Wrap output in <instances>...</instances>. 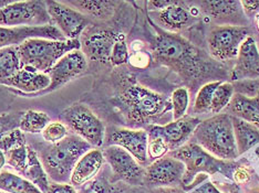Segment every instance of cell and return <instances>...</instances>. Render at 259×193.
Listing matches in <instances>:
<instances>
[{"instance_id":"obj_39","label":"cell","mask_w":259,"mask_h":193,"mask_svg":"<svg viewBox=\"0 0 259 193\" xmlns=\"http://www.w3.org/2000/svg\"><path fill=\"white\" fill-rule=\"evenodd\" d=\"M22 113L23 112H17L0 115V139L8 133L19 128Z\"/></svg>"},{"instance_id":"obj_12","label":"cell","mask_w":259,"mask_h":193,"mask_svg":"<svg viewBox=\"0 0 259 193\" xmlns=\"http://www.w3.org/2000/svg\"><path fill=\"white\" fill-rule=\"evenodd\" d=\"M184 173V163L166 155L145 167L144 186L148 185L151 189L179 186Z\"/></svg>"},{"instance_id":"obj_40","label":"cell","mask_w":259,"mask_h":193,"mask_svg":"<svg viewBox=\"0 0 259 193\" xmlns=\"http://www.w3.org/2000/svg\"><path fill=\"white\" fill-rule=\"evenodd\" d=\"M128 62L135 68L144 69L148 67V64L150 63V55L148 53H145V52L135 51L132 55H130Z\"/></svg>"},{"instance_id":"obj_5","label":"cell","mask_w":259,"mask_h":193,"mask_svg":"<svg viewBox=\"0 0 259 193\" xmlns=\"http://www.w3.org/2000/svg\"><path fill=\"white\" fill-rule=\"evenodd\" d=\"M155 29L157 36L153 44V56L157 62L181 74L194 75L202 71L198 51L194 49L190 42L178 33L166 32L156 27Z\"/></svg>"},{"instance_id":"obj_27","label":"cell","mask_w":259,"mask_h":193,"mask_svg":"<svg viewBox=\"0 0 259 193\" xmlns=\"http://www.w3.org/2000/svg\"><path fill=\"white\" fill-rule=\"evenodd\" d=\"M0 191L6 193H44L18 173L0 171Z\"/></svg>"},{"instance_id":"obj_8","label":"cell","mask_w":259,"mask_h":193,"mask_svg":"<svg viewBox=\"0 0 259 193\" xmlns=\"http://www.w3.org/2000/svg\"><path fill=\"white\" fill-rule=\"evenodd\" d=\"M52 25L46 2H13L0 9V27H41Z\"/></svg>"},{"instance_id":"obj_14","label":"cell","mask_w":259,"mask_h":193,"mask_svg":"<svg viewBox=\"0 0 259 193\" xmlns=\"http://www.w3.org/2000/svg\"><path fill=\"white\" fill-rule=\"evenodd\" d=\"M88 68V58L81 50H74L63 55L55 67L50 70L48 77L50 78V85L45 92L38 95L47 94L52 91L60 89L70 81L76 79L85 72Z\"/></svg>"},{"instance_id":"obj_47","label":"cell","mask_w":259,"mask_h":193,"mask_svg":"<svg viewBox=\"0 0 259 193\" xmlns=\"http://www.w3.org/2000/svg\"><path fill=\"white\" fill-rule=\"evenodd\" d=\"M5 165H6V156L4 154V151L0 150V171L3 170Z\"/></svg>"},{"instance_id":"obj_33","label":"cell","mask_w":259,"mask_h":193,"mask_svg":"<svg viewBox=\"0 0 259 193\" xmlns=\"http://www.w3.org/2000/svg\"><path fill=\"white\" fill-rule=\"evenodd\" d=\"M170 105H172L173 120H178L186 116L188 106H190V92L185 87L176 89L170 96Z\"/></svg>"},{"instance_id":"obj_35","label":"cell","mask_w":259,"mask_h":193,"mask_svg":"<svg viewBox=\"0 0 259 193\" xmlns=\"http://www.w3.org/2000/svg\"><path fill=\"white\" fill-rule=\"evenodd\" d=\"M41 134H42V138L50 145L61 142L69 136L68 127L60 120L50 121Z\"/></svg>"},{"instance_id":"obj_2","label":"cell","mask_w":259,"mask_h":193,"mask_svg":"<svg viewBox=\"0 0 259 193\" xmlns=\"http://www.w3.org/2000/svg\"><path fill=\"white\" fill-rule=\"evenodd\" d=\"M167 155L185 165V173L180 186L186 192H190L195 188L196 180L199 175H208L209 177V175L221 173L226 178L233 180L234 172L238 167L233 161L217 159L192 142H188L179 149L169 151Z\"/></svg>"},{"instance_id":"obj_29","label":"cell","mask_w":259,"mask_h":193,"mask_svg":"<svg viewBox=\"0 0 259 193\" xmlns=\"http://www.w3.org/2000/svg\"><path fill=\"white\" fill-rule=\"evenodd\" d=\"M50 121L48 114L29 109L27 112L22 113L19 122V130L25 134H39L44 132Z\"/></svg>"},{"instance_id":"obj_9","label":"cell","mask_w":259,"mask_h":193,"mask_svg":"<svg viewBox=\"0 0 259 193\" xmlns=\"http://www.w3.org/2000/svg\"><path fill=\"white\" fill-rule=\"evenodd\" d=\"M248 36H250L249 30L243 26H216L207 36L209 54L221 62L236 58L241 43Z\"/></svg>"},{"instance_id":"obj_32","label":"cell","mask_w":259,"mask_h":193,"mask_svg":"<svg viewBox=\"0 0 259 193\" xmlns=\"http://www.w3.org/2000/svg\"><path fill=\"white\" fill-rule=\"evenodd\" d=\"M222 81L209 82L203 85L196 94L195 103H194L193 113L194 114H207L210 113L211 99H213L214 92Z\"/></svg>"},{"instance_id":"obj_51","label":"cell","mask_w":259,"mask_h":193,"mask_svg":"<svg viewBox=\"0 0 259 193\" xmlns=\"http://www.w3.org/2000/svg\"><path fill=\"white\" fill-rule=\"evenodd\" d=\"M0 193H6V192H4V191H0Z\"/></svg>"},{"instance_id":"obj_13","label":"cell","mask_w":259,"mask_h":193,"mask_svg":"<svg viewBox=\"0 0 259 193\" xmlns=\"http://www.w3.org/2000/svg\"><path fill=\"white\" fill-rule=\"evenodd\" d=\"M201 121L198 117L186 115L165 125H149L146 132L161 137L166 143L169 151H173L188 143Z\"/></svg>"},{"instance_id":"obj_50","label":"cell","mask_w":259,"mask_h":193,"mask_svg":"<svg viewBox=\"0 0 259 193\" xmlns=\"http://www.w3.org/2000/svg\"><path fill=\"white\" fill-rule=\"evenodd\" d=\"M255 22H256V27H257V30L259 31V13L255 16Z\"/></svg>"},{"instance_id":"obj_31","label":"cell","mask_w":259,"mask_h":193,"mask_svg":"<svg viewBox=\"0 0 259 193\" xmlns=\"http://www.w3.org/2000/svg\"><path fill=\"white\" fill-rule=\"evenodd\" d=\"M235 95L234 86L227 82H221V84L217 86V89L214 92L213 99H211L210 105V114H221L222 110L228 107L231 104L232 99Z\"/></svg>"},{"instance_id":"obj_41","label":"cell","mask_w":259,"mask_h":193,"mask_svg":"<svg viewBox=\"0 0 259 193\" xmlns=\"http://www.w3.org/2000/svg\"><path fill=\"white\" fill-rule=\"evenodd\" d=\"M47 193H78V191L70 183L51 182Z\"/></svg>"},{"instance_id":"obj_18","label":"cell","mask_w":259,"mask_h":193,"mask_svg":"<svg viewBox=\"0 0 259 193\" xmlns=\"http://www.w3.org/2000/svg\"><path fill=\"white\" fill-rule=\"evenodd\" d=\"M259 79V48L256 40L248 36L240 45L236 64L233 69V81Z\"/></svg>"},{"instance_id":"obj_21","label":"cell","mask_w":259,"mask_h":193,"mask_svg":"<svg viewBox=\"0 0 259 193\" xmlns=\"http://www.w3.org/2000/svg\"><path fill=\"white\" fill-rule=\"evenodd\" d=\"M228 113L259 128V91L255 96L235 94L228 105Z\"/></svg>"},{"instance_id":"obj_1","label":"cell","mask_w":259,"mask_h":193,"mask_svg":"<svg viewBox=\"0 0 259 193\" xmlns=\"http://www.w3.org/2000/svg\"><path fill=\"white\" fill-rule=\"evenodd\" d=\"M191 139L217 159L233 161L239 157L229 114H217L202 120Z\"/></svg>"},{"instance_id":"obj_42","label":"cell","mask_w":259,"mask_h":193,"mask_svg":"<svg viewBox=\"0 0 259 193\" xmlns=\"http://www.w3.org/2000/svg\"><path fill=\"white\" fill-rule=\"evenodd\" d=\"M188 193H223V192H221L219 189H217V186L211 182V181L206 180L203 183L197 185L196 188H194Z\"/></svg>"},{"instance_id":"obj_26","label":"cell","mask_w":259,"mask_h":193,"mask_svg":"<svg viewBox=\"0 0 259 193\" xmlns=\"http://www.w3.org/2000/svg\"><path fill=\"white\" fill-rule=\"evenodd\" d=\"M81 14L92 16L98 19H108L114 14L115 3L113 2H93V0H80V2H63Z\"/></svg>"},{"instance_id":"obj_43","label":"cell","mask_w":259,"mask_h":193,"mask_svg":"<svg viewBox=\"0 0 259 193\" xmlns=\"http://www.w3.org/2000/svg\"><path fill=\"white\" fill-rule=\"evenodd\" d=\"M241 8H243L244 14L247 16L257 15L259 11V2H240Z\"/></svg>"},{"instance_id":"obj_17","label":"cell","mask_w":259,"mask_h":193,"mask_svg":"<svg viewBox=\"0 0 259 193\" xmlns=\"http://www.w3.org/2000/svg\"><path fill=\"white\" fill-rule=\"evenodd\" d=\"M119 34L110 29H96L83 38L81 42L82 52L87 58L103 64L110 63V57Z\"/></svg>"},{"instance_id":"obj_49","label":"cell","mask_w":259,"mask_h":193,"mask_svg":"<svg viewBox=\"0 0 259 193\" xmlns=\"http://www.w3.org/2000/svg\"><path fill=\"white\" fill-rule=\"evenodd\" d=\"M3 87L4 86L0 85V109L3 108V105H2V103H3V96L5 95V91H4Z\"/></svg>"},{"instance_id":"obj_46","label":"cell","mask_w":259,"mask_h":193,"mask_svg":"<svg viewBox=\"0 0 259 193\" xmlns=\"http://www.w3.org/2000/svg\"><path fill=\"white\" fill-rule=\"evenodd\" d=\"M175 2H162V0H155V2H149V7H151V9L160 11L167 8L168 6L173 5Z\"/></svg>"},{"instance_id":"obj_30","label":"cell","mask_w":259,"mask_h":193,"mask_svg":"<svg viewBox=\"0 0 259 193\" xmlns=\"http://www.w3.org/2000/svg\"><path fill=\"white\" fill-rule=\"evenodd\" d=\"M21 70L16 46L0 49V81L13 78Z\"/></svg>"},{"instance_id":"obj_23","label":"cell","mask_w":259,"mask_h":193,"mask_svg":"<svg viewBox=\"0 0 259 193\" xmlns=\"http://www.w3.org/2000/svg\"><path fill=\"white\" fill-rule=\"evenodd\" d=\"M81 191L82 193H150L144 185H132L99 174L87 183Z\"/></svg>"},{"instance_id":"obj_37","label":"cell","mask_w":259,"mask_h":193,"mask_svg":"<svg viewBox=\"0 0 259 193\" xmlns=\"http://www.w3.org/2000/svg\"><path fill=\"white\" fill-rule=\"evenodd\" d=\"M148 157L150 162L160 159V158L166 156L169 153L166 143L161 137L152 135V134H148Z\"/></svg>"},{"instance_id":"obj_15","label":"cell","mask_w":259,"mask_h":193,"mask_svg":"<svg viewBox=\"0 0 259 193\" xmlns=\"http://www.w3.org/2000/svg\"><path fill=\"white\" fill-rule=\"evenodd\" d=\"M30 39L66 40L54 25L41 27H0V49L18 46Z\"/></svg>"},{"instance_id":"obj_4","label":"cell","mask_w":259,"mask_h":193,"mask_svg":"<svg viewBox=\"0 0 259 193\" xmlns=\"http://www.w3.org/2000/svg\"><path fill=\"white\" fill-rule=\"evenodd\" d=\"M16 49L21 70L48 74L63 55L74 50H81V41L30 39L16 46Z\"/></svg>"},{"instance_id":"obj_48","label":"cell","mask_w":259,"mask_h":193,"mask_svg":"<svg viewBox=\"0 0 259 193\" xmlns=\"http://www.w3.org/2000/svg\"><path fill=\"white\" fill-rule=\"evenodd\" d=\"M13 2H10V0H0V9H3L6 6L10 5Z\"/></svg>"},{"instance_id":"obj_7","label":"cell","mask_w":259,"mask_h":193,"mask_svg":"<svg viewBox=\"0 0 259 193\" xmlns=\"http://www.w3.org/2000/svg\"><path fill=\"white\" fill-rule=\"evenodd\" d=\"M60 121L89 144L92 148H100L104 144L105 126L92 110L82 103L70 105L60 114Z\"/></svg>"},{"instance_id":"obj_6","label":"cell","mask_w":259,"mask_h":193,"mask_svg":"<svg viewBox=\"0 0 259 193\" xmlns=\"http://www.w3.org/2000/svg\"><path fill=\"white\" fill-rule=\"evenodd\" d=\"M120 102L128 120L135 124H151L172 108L170 99L139 84H127L120 92Z\"/></svg>"},{"instance_id":"obj_45","label":"cell","mask_w":259,"mask_h":193,"mask_svg":"<svg viewBox=\"0 0 259 193\" xmlns=\"http://www.w3.org/2000/svg\"><path fill=\"white\" fill-rule=\"evenodd\" d=\"M150 193H187L181 186H168V188H156L151 189Z\"/></svg>"},{"instance_id":"obj_10","label":"cell","mask_w":259,"mask_h":193,"mask_svg":"<svg viewBox=\"0 0 259 193\" xmlns=\"http://www.w3.org/2000/svg\"><path fill=\"white\" fill-rule=\"evenodd\" d=\"M102 154L115 180L132 185H144L145 168L125 149L111 145L102 150Z\"/></svg>"},{"instance_id":"obj_34","label":"cell","mask_w":259,"mask_h":193,"mask_svg":"<svg viewBox=\"0 0 259 193\" xmlns=\"http://www.w3.org/2000/svg\"><path fill=\"white\" fill-rule=\"evenodd\" d=\"M6 163L17 171L18 174H22L26 170L28 163V146H21V147L9 150L5 154Z\"/></svg>"},{"instance_id":"obj_3","label":"cell","mask_w":259,"mask_h":193,"mask_svg":"<svg viewBox=\"0 0 259 193\" xmlns=\"http://www.w3.org/2000/svg\"><path fill=\"white\" fill-rule=\"evenodd\" d=\"M91 149L85 140L72 134L57 144H49L38 156L49 180L55 183H70L76 162Z\"/></svg>"},{"instance_id":"obj_38","label":"cell","mask_w":259,"mask_h":193,"mask_svg":"<svg viewBox=\"0 0 259 193\" xmlns=\"http://www.w3.org/2000/svg\"><path fill=\"white\" fill-rule=\"evenodd\" d=\"M21 146H27L26 134L22 133L19 128L8 133L0 139V150L4 151V154L8 153L9 150L21 147Z\"/></svg>"},{"instance_id":"obj_16","label":"cell","mask_w":259,"mask_h":193,"mask_svg":"<svg viewBox=\"0 0 259 193\" xmlns=\"http://www.w3.org/2000/svg\"><path fill=\"white\" fill-rule=\"evenodd\" d=\"M149 136L145 130L114 128L109 135V144L119 146L131 154L143 167L149 163L148 157Z\"/></svg>"},{"instance_id":"obj_20","label":"cell","mask_w":259,"mask_h":193,"mask_svg":"<svg viewBox=\"0 0 259 193\" xmlns=\"http://www.w3.org/2000/svg\"><path fill=\"white\" fill-rule=\"evenodd\" d=\"M0 85L13 87L21 94L38 95L48 89L50 85V78L48 74L20 70L13 78L0 81Z\"/></svg>"},{"instance_id":"obj_28","label":"cell","mask_w":259,"mask_h":193,"mask_svg":"<svg viewBox=\"0 0 259 193\" xmlns=\"http://www.w3.org/2000/svg\"><path fill=\"white\" fill-rule=\"evenodd\" d=\"M202 9L214 19H232L244 15L240 2H203Z\"/></svg>"},{"instance_id":"obj_44","label":"cell","mask_w":259,"mask_h":193,"mask_svg":"<svg viewBox=\"0 0 259 193\" xmlns=\"http://www.w3.org/2000/svg\"><path fill=\"white\" fill-rule=\"evenodd\" d=\"M249 179H250L249 173L243 168H237L233 175V180L238 184H243V183L248 182Z\"/></svg>"},{"instance_id":"obj_25","label":"cell","mask_w":259,"mask_h":193,"mask_svg":"<svg viewBox=\"0 0 259 193\" xmlns=\"http://www.w3.org/2000/svg\"><path fill=\"white\" fill-rule=\"evenodd\" d=\"M21 175L36 185L41 192L47 193L48 191L51 183L49 177L45 170L37 150L33 149L31 146H28V163L25 172Z\"/></svg>"},{"instance_id":"obj_19","label":"cell","mask_w":259,"mask_h":193,"mask_svg":"<svg viewBox=\"0 0 259 193\" xmlns=\"http://www.w3.org/2000/svg\"><path fill=\"white\" fill-rule=\"evenodd\" d=\"M104 163L102 150L92 148L80 158L73 169L70 184L74 188H82L99 174Z\"/></svg>"},{"instance_id":"obj_11","label":"cell","mask_w":259,"mask_h":193,"mask_svg":"<svg viewBox=\"0 0 259 193\" xmlns=\"http://www.w3.org/2000/svg\"><path fill=\"white\" fill-rule=\"evenodd\" d=\"M54 25L66 40H79L89 25V18L63 2H46Z\"/></svg>"},{"instance_id":"obj_22","label":"cell","mask_w":259,"mask_h":193,"mask_svg":"<svg viewBox=\"0 0 259 193\" xmlns=\"http://www.w3.org/2000/svg\"><path fill=\"white\" fill-rule=\"evenodd\" d=\"M154 15L155 20L160 25L162 30L170 33L183 30L187 27L191 19V14L176 2L165 9L156 11Z\"/></svg>"},{"instance_id":"obj_36","label":"cell","mask_w":259,"mask_h":193,"mask_svg":"<svg viewBox=\"0 0 259 193\" xmlns=\"http://www.w3.org/2000/svg\"><path fill=\"white\" fill-rule=\"evenodd\" d=\"M128 48L125 42V36L123 33L119 34L116 42L112 50L111 57H110V64L113 67H119L122 64H125L128 61Z\"/></svg>"},{"instance_id":"obj_24","label":"cell","mask_w":259,"mask_h":193,"mask_svg":"<svg viewBox=\"0 0 259 193\" xmlns=\"http://www.w3.org/2000/svg\"><path fill=\"white\" fill-rule=\"evenodd\" d=\"M232 121L239 156L259 146V128L234 116Z\"/></svg>"}]
</instances>
